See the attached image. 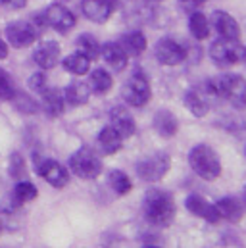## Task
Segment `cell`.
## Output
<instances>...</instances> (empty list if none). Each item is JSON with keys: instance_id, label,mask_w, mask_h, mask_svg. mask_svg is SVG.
I'll use <instances>...</instances> for the list:
<instances>
[{"instance_id": "6da1fadb", "label": "cell", "mask_w": 246, "mask_h": 248, "mask_svg": "<svg viewBox=\"0 0 246 248\" xmlns=\"http://www.w3.org/2000/svg\"><path fill=\"white\" fill-rule=\"evenodd\" d=\"M142 216L154 227H169L177 216L173 196L164 188H150L142 198Z\"/></svg>"}, {"instance_id": "7a4b0ae2", "label": "cell", "mask_w": 246, "mask_h": 248, "mask_svg": "<svg viewBox=\"0 0 246 248\" xmlns=\"http://www.w3.org/2000/svg\"><path fill=\"white\" fill-rule=\"evenodd\" d=\"M206 91L208 94L227 100L239 110L246 108V79L239 73H223L210 77L206 81Z\"/></svg>"}, {"instance_id": "3957f363", "label": "cell", "mask_w": 246, "mask_h": 248, "mask_svg": "<svg viewBox=\"0 0 246 248\" xmlns=\"http://www.w3.org/2000/svg\"><path fill=\"white\" fill-rule=\"evenodd\" d=\"M188 166L198 177H202L206 181L217 179L221 175V170H223L217 152L208 144H196V146L190 148Z\"/></svg>"}, {"instance_id": "277c9868", "label": "cell", "mask_w": 246, "mask_h": 248, "mask_svg": "<svg viewBox=\"0 0 246 248\" xmlns=\"http://www.w3.org/2000/svg\"><path fill=\"white\" fill-rule=\"evenodd\" d=\"M69 170L79 179H96L102 173V160L91 146H81L71 154Z\"/></svg>"}, {"instance_id": "5b68a950", "label": "cell", "mask_w": 246, "mask_h": 248, "mask_svg": "<svg viewBox=\"0 0 246 248\" xmlns=\"http://www.w3.org/2000/svg\"><path fill=\"white\" fill-rule=\"evenodd\" d=\"M122 96L123 100L133 108H142V106H146L150 102L152 87H150V81H148L144 71L137 69V71L131 73V77L123 85Z\"/></svg>"}, {"instance_id": "8992f818", "label": "cell", "mask_w": 246, "mask_h": 248, "mask_svg": "<svg viewBox=\"0 0 246 248\" xmlns=\"http://www.w3.org/2000/svg\"><path fill=\"white\" fill-rule=\"evenodd\" d=\"M169 168H171L169 154H166V152H154V154L142 158L140 162H137L135 171H137V175H138L140 181H144V183H158V181H162L168 175Z\"/></svg>"}, {"instance_id": "52a82bcc", "label": "cell", "mask_w": 246, "mask_h": 248, "mask_svg": "<svg viewBox=\"0 0 246 248\" xmlns=\"http://www.w3.org/2000/svg\"><path fill=\"white\" fill-rule=\"evenodd\" d=\"M210 58L219 67H231L245 60V46L237 39L219 37L210 45Z\"/></svg>"}, {"instance_id": "ba28073f", "label": "cell", "mask_w": 246, "mask_h": 248, "mask_svg": "<svg viewBox=\"0 0 246 248\" xmlns=\"http://www.w3.org/2000/svg\"><path fill=\"white\" fill-rule=\"evenodd\" d=\"M154 56L162 65H179L188 58L186 45L171 39V37H162L156 46H154Z\"/></svg>"}, {"instance_id": "9c48e42d", "label": "cell", "mask_w": 246, "mask_h": 248, "mask_svg": "<svg viewBox=\"0 0 246 248\" xmlns=\"http://www.w3.org/2000/svg\"><path fill=\"white\" fill-rule=\"evenodd\" d=\"M39 27L33 21H12L6 27V39L15 48L31 46L39 39Z\"/></svg>"}, {"instance_id": "30bf717a", "label": "cell", "mask_w": 246, "mask_h": 248, "mask_svg": "<svg viewBox=\"0 0 246 248\" xmlns=\"http://www.w3.org/2000/svg\"><path fill=\"white\" fill-rule=\"evenodd\" d=\"M43 17H45V23H46L48 27L56 29L58 33H67V31H71V29L75 27V23H77L73 12H71L69 8H65L63 4H52V6H48V8L45 10Z\"/></svg>"}, {"instance_id": "8fae6325", "label": "cell", "mask_w": 246, "mask_h": 248, "mask_svg": "<svg viewBox=\"0 0 246 248\" xmlns=\"http://www.w3.org/2000/svg\"><path fill=\"white\" fill-rule=\"evenodd\" d=\"M184 208H186L192 216L202 217V219L208 221V223H219V221H221V216H219V212H217V206L212 204V202H208V198H204L202 194H196V192L188 194L186 200H184Z\"/></svg>"}, {"instance_id": "7c38bea8", "label": "cell", "mask_w": 246, "mask_h": 248, "mask_svg": "<svg viewBox=\"0 0 246 248\" xmlns=\"http://www.w3.org/2000/svg\"><path fill=\"white\" fill-rule=\"evenodd\" d=\"M116 8L118 0H81V12L92 23H106Z\"/></svg>"}, {"instance_id": "4fadbf2b", "label": "cell", "mask_w": 246, "mask_h": 248, "mask_svg": "<svg viewBox=\"0 0 246 248\" xmlns=\"http://www.w3.org/2000/svg\"><path fill=\"white\" fill-rule=\"evenodd\" d=\"M210 25L223 39H237V41L241 39V25H239V21L229 12H225V10H215L212 14Z\"/></svg>"}, {"instance_id": "5bb4252c", "label": "cell", "mask_w": 246, "mask_h": 248, "mask_svg": "<svg viewBox=\"0 0 246 248\" xmlns=\"http://www.w3.org/2000/svg\"><path fill=\"white\" fill-rule=\"evenodd\" d=\"M37 173L48 183V185L56 186V188H63V186L69 183V171L62 166L60 162L56 160H43L39 166H37Z\"/></svg>"}, {"instance_id": "9a60e30c", "label": "cell", "mask_w": 246, "mask_h": 248, "mask_svg": "<svg viewBox=\"0 0 246 248\" xmlns=\"http://www.w3.org/2000/svg\"><path fill=\"white\" fill-rule=\"evenodd\" d=\"M33 60L41 69H52L56 63L60 62V45L56 41L41 43L33 52Z\"/></svg>"}, {"instance_id": "2e32d148", "label": "cell", "mask_w": 246, "mask_h": 248, "mask_svg": "<svg viewBox=\"0 0 246 248\" xmlns=\"http://www.w3.org/2000/svg\"><path fill=\"white\" fill-rule=\"evenodd\" d=\"M152 127H154V131H156L162 139H171V137H175L177 131H179V120L175 118L173 112H169V110H166V108H160V110L154 114V118H152Z\"/></svg>"}, {"instance_id": "e0dca14e", "label": "cell", "mask_w": 246, "mask_h": 248, "mask_svg": "<svg viewBox=\"0 0 246 248\" xmlns=\"http://www.w3.org/2000/svg\"><path fill=\"white\" fill-rule=\"evenodd\" d=\"M110 125L122 135L123 140L129 139V137H133V135L137 133L135 118H133L131 112H129L127 108H123V106L112 108V112H110Z\"/></svg>"}, {"instance_id": "ac0fdd59", "label": "cell", "mask_w": 246, "mask_h": 248, "mask_svg": "<svg viewBox=\"0 0 246 248\" xmlns=\"http://www.w3.org/2000/svg\"><path fill=\"white\" fill-rule=\"evenodd\" d=\"M215 206L221 219H227L231 223H239L245 216V202L237 196H223L215 202Z\"/></svg>"}, {"instance_id": "d6986e66", "label": "cell", "mask_w": 246, "mask_h": 248, "mask_svg": "<svg viewBox=\"0 0 246 248\" xmlns=\"http://www.w3.org/2000/svg\"><path fill=\"white\" fill-rule=\"evenodd\" d=\"M183 102L194 118H204V116L210 112L208 93H204L202 89H188V91L184 93Z\"/></svg>"}, {"instance_id": "ffe728a7", "label": "cell", "mask_w": 246, "mask_h": 248, "mask_svg": "<svg viewBox=\"0 0 246 248\" xmlns=\"http://www.w3.org/2000/svg\"><path fill=\"white\" fill-rule=\"evenodd\" d=\"M41 108L50 116V118H58L65 110V98L60 89H45L41 93Z\"/></svg>"}, {"instance_id": "44dd1931", "label": "cell", "mask_w": 246, "mask_h": 248, "mask_svg": "<svg viewBox=\"0 0 246 248\" xmlns=\"http://www.w3.org/2000/svg\"><path fill=\"white\" fill-rule=\"evenodd\" d=\"M100 54H102L104 62L108 63L114 71H123V69L127 67L129 56L125 54V50L120 46V43H114V41H112V43L102 45V46H100Z\"/></svg>"}, {"instance_id": "7402d4cb", "label": "cell", "mask_w": 246, "mask_h": 248, "mask_svg": "<svg viewBox=\"0 0 246 248\" xmlns=\"http://www.w3.org/2000/svg\"><path fill=\"white\" fill-rule=\"evenodd\" d=\"M96 140H98V148L102 150V154H108V156L120 152L123 146V137L112 127V125H106V127L98 133Z\"/></svg>"}, {"instance_id": "603a6c76", "label": "cell", "mask_w": 246, "mask_h": 248, "mask_svg": "<svg viewBox=\"0 0 246 248\" xmlns=\"http://www.w3.org/2000/svg\"><path fill=\"white\" fill-rule=\"evenodd\" d=\"M118 43L127 56H140V54H144V50L148 46V41L142 31H129L120 37Z\"/></svg>"}, {"instance_id": "cb8c5ba5", "label": "cell", "mask_w": 246, "mask_h": 248, "mask_svg": "<svg viewBox=\"0 0 246 248\" xmlns=\"http://www.w3.org/2000/svg\"><path fill=\"white\" fill-rule=\"evenodd\" d=\"M91 93L92 91H91L89 83L73 81L63 89V98H65V104H69V106H83L89 102Z\"/></svg>"}, {"instance_id": "d4e9b609", "label": "cell", "mask_w": 246, "mask_h": 248, "mask_svg": "<svg viewBox=\"0 0 246 248\" xmlns=\"http://www.w3.org/2000/svg\"><path fill=\"white\" fill-rule=\"evenodd\" d=\"M210 29H212V25H210V19L206 17V14H202L198 10L190 14V17H188V31H190V35L196 41L208 39L210 37Z\"/></svg>"}, {"instance_id": "484cf974", "label": "cell", "mask_w": 246, "mask_h": 248, "mask_svg": "<svg viewBox=\"0 0 246 248\" xmlns=\"http://www.w3.org/2000/svg\"><path fill=\"white\" fill-rule=\"evenodd\" d=\"M89 87H91V91L96 93V94H106V93L114 87V79H112V75H110L106 69L96 67V69H92L91 75H89Z\"/></svg>"}, {"instance_id": "4316f807", "label": "cell", "mask_w": 246, "mask_h": 248, "mask_svg": "<svg viewBox=\"0 0 246 248\" xmlns=\"http://www.w3.org/2000/svg\"><path fill=\"white\" fill-rule=\"evenodd\" d=\"M108 185H110V188L118 196H125V194L131 192L133 181H131V177L125 171H122V170H110L108 171Z\"/></svg>"}, {"instance_id": "83f0119b", "label": "cell", "mask_w": 246, "mask_h": 248, "mask_svg": "<svg viewBox=\"0 0 246 248\" xmlns=\"http://www.w3.org/2000/svg\"><path fill=\"white\" fill-rule=\"evenodd\" d=\"M62 65H63L65 71H69V73H73V75H85V73H89V69H91V60H89L85 54H81V52L77 50V52L65 56Z\"/></svg>"}, {"instance_id": "f1b7e54d", "label": "cell", "mask_w": 246, "mask_h": 248, "mask_svg": "<svg viewBox=\"0 0 246 248\" xmlns=\"http://www.w3.org/2000/svg\"><path fill=\"white\" fill-rule=\"evenodd\" d=\"M77 50H79L81 54H85V56L92 62V60H96V58L100 56V43H98L92 35L85 33V35H81V37L77 39Z\"/></svg>"}, {"instance_id": "f546056e", "label": "cell", "mask_w": 246, "mask_h": 248, "mask_svg": "<svg viewBox=\"0 0 246 248\" xmlns=\"http://www.w3.org/2000/svg\"><path fill=\"white\" fill-rule=\"evenodd\" d=\"M10 100L14 102L15 110H17V112H21V114H35V112L39 110V104H37L29 94H25V93L15 91V94H14Z\"/></svg>"}, {"instance_id": "4dcf8cb0", "label": "cell", "mask_w": 246, "mask_h": 248, "mask_svg": "<svg viewBox=\"0 0 246 248\" xmlns=\"http://www.w3.org/2000/svg\"><path fill=\"white\" fill-rule=\"evenodd\" d=\"M12 190H14V194L17 196V200H19L21 204H25V202H31V200H35V198H37V194H39L37 186L33 185L31 181H19V183L14 186Z\"/></svg>"}, {"instance_id": "1f68e13d", "label": "cell", "mask_w": 246, "mask_h": 248, "mask_svg": "<svg viewBox=\"0 0 246 248\" xmlns=\"http://www.w3.org/2000/svg\"><path fill=\"white\" fill-rule=\"evenodd\" d=\"M15 94V85L10 77V73L6 69L0 67V98L2 100H10Z\"/></svg>"}, {"instance_id": "d6a6232c", "label": "cell", "mask_w": 246, "mask_h": 248, "mask_svg": "<svg viewBox=\"0 0 246 248\" xmlns=\"http://www.w3.org/2000/svg\"><path fill=\"white\" fill-rule=\"evenodd\" d=\"M10 175L14 179H21L23 173H25V162H23V156L19 152H14L12 158H10Z\"/></svg>"}, {"instance_id": "836d02e7", "label": "cell", "mask_w": 246, "mask_h": 248, "mask_svg": "<svg viewBox=\"0 0 246 248\" xmlns=\"http://www.w3.org/2000/svg\"><path fill=\"white\" fill-rule=\"evenodd\" d=\"M23 204L17 200V196L14 194V190H10L8 194H4V198H2V202H0V212H4V214H14L15 210H19Z\"/></svg>"}, {"instance_id": "e575fe53", "label": "cell", "mask_w": 246, "mask_h": 248, "mask_svg": "<svg viewBox=\"0 0 246 248\" xmlns=\"http://www.w3.org/2000/svg\"><path fill=\"white\" fill-rule=\"evenodd\" d=\"M29 89L41 94V93L46 89V75L41 73V71H39V73H33V75L29 77Z\"/></svg>"}, {"instance_id": "d590c367", "label": "cell", "mask_w": 246, "mask_h": 248, "mask_svg": "<svg viewBox=\"0 0 246 248\" xmlns=\"http://www.w3.org/2000/svg\"><path fill=\"white\" fill-rule=\"evenodd\" d=\"M0 2L10 10H19V8H23L27 4V0H0Z\"/></svg>"}, {"instance_id": "8d00e7d4", "label": "cell", "mask_w": 246, "mask_h": 248, "mask_svg": "<svg viewBox=\"0 0 246 248\" xmlns=\"http://www.w3.org/2000/svg\"><path fill=\"white\" fill-rule=\"evenodd\" d=\"M142 245H144V247H160V245H162V239L156 237V235H148V237L142 239Z\"/></svg>"}, {"instance_id": "74e56055", "label": "cell", "mask_w": 246, "mask_h": 248, "mask_svg": "<svg viewBox=\"0 0 246 248\" xmlns=\"http://www.w3.org/2000/svg\"><path fill=\"white\" fill-rule=\"evenodd\" d=\"M4 58H8V43L0 35V60H4Z\"/></svg>"}, {"instance_id": "f35d334b", "label": "cell", "mask_w": 246, "mask_h": 248, "mask_svg": "<svg viewBox=\"0 0 246 248\" xmlns=\"http://www.w3.org/2000/svg\"><path fill=\"white\" fill-rule=\"evenodd\" d=\"M243 202H245V206H246V185H245V190H243Z\"/></svg>"}, {"instance_id": "ab89813d", "label": "cell", "mask_w": 246, "mask_h": 248, "mask_svg": "<svg viewBox=\"0 0 246 248\" xmlns=\"http://www.w3.org/2000/svg\"><path fill=\"white\" fill-rule=\"evenodd\" d=\"M245 60H246V46H245Z\"/></svg>"}, {"instance_id": "60d3db41", "label": "cell", "mask_w": 246, "mask_h": 248, "mask_svg": "<svg viewBox=\"0 0 246 248\" xmlns=\"http://www.w3.org/2000/svg\"><path fill=\"white\" fill-rule=\"evenodd\" d=\"M60 2H67V0H60Z\"/></svg>"}, {"instance_id": "b9f144b4", "label": "cell", "mask_w": 246, "mask_h": 248, "mask_svg": "<svg viewBox=\"0 0 246 248\" xmlns=\"http://www.w3.org/2000/svg\"><path fill=\"white\" fill-rule=\"evenodd\" d=\"M245 154H246V146H245Z\"/></svg>"}, {"instance_id": "7bdbcfd3", "label": "cell", "mask_w": 246, "mask_h": 248, "mask_svg": "<svg viewBox=\"0 0 246 248\" xmlns=\"http://www.w3.org/2000/svg\"><path fill=\"white\" fill-rule=\"evenodd\" d=\"M0 100H2V98H0Z\"/></svg>"}, {"instance_id": "ee69618b", "label": "cell", "mask_w": 246, "mask_h": 248, "mask_svg": "<svg viewBox=\"0 0 246 248\" xmlns=\"http://www.w3.org/2000/svg\"><path fill=\"white\" fill-rule=\"evenodd\" d=\"M181 2H183V0H181Z\"/></svg>"}, {"instance_id": "f6af8a7d", "label": "cell", "mask_w": 246, "mask_h": 248, "mask_svg": "<svg viewBox=\"0 0 246 248\" xmlns=\"http://www.w3.org/2000/svg\"><path fill=\"white\" fill-rule=\"evenodd\" d=\"M0 229H2V227H0Z\"/></svg>"}]
</instances>
